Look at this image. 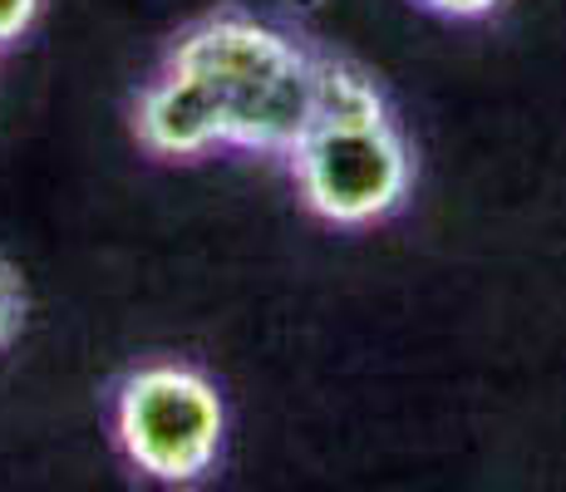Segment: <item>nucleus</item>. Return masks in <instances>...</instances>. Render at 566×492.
Wrapping results in <instances>:
<instances>
[{"mask_svg":"<svg viewBox=\"0 0 566 492\" xmlns=\"http://www.w3.org/2000/svg\"><path fill=\"white\" fill-rule=\"evenodd\" d=\"M168 70L202 80L227 108V148L286 158L315 124L311 45L252 10H212L178 30Z\"/></svg>","mask_w":566,"mask_h":492,"instance_id":"nucleus-1","label":"nucleus"},{"mask_svg":"<svg viewBox=\"0 0 566 492\" xmlns=\"http://www.w3.org/2000/svg\"><path fill=\"white\" fill-rule=\"evenodd\" d=\"M114 443L148 483H202L222 463L227 404L202 369L182 359H154L124 375L114 394Z\"/></svg>","mask_w":566,"mask_h":492,"instance_id":"nucleus-2","label":"nucleus"},{"mask_svg":"<svg viewBox=\"0 0 566 492\" xmlns=\"http://www.w3.org/2000/svg\"><path fill=\"white\" fill-rule=\"evenodd\" d=\"M296 192L331 227H375L395 217L409 197L413 158L395 118L375 124H311L286 153Z\"/></svg>","mask_w":566,"mask_h":492,"instance_id":"nucleus-3","label":"nucleus"},{"mask_svg":"<svg viewBox=\"0 0 566 492\" xmlns=\"http://www.w3.org/2000/svg\"><path fill=\"white\" fill-rule=\"evenodd\" d=\"M134 138L154 158H202L212 148H227V108L202 80L163 64L138 90Z\"/></svg>","mask_w":566,"mask_h":492,"instance_id":"nucleus-4","label":"nucleus"},{"mask_svg":"<svg viewBox=\"0 0 566 492\" xmlns=\"http://www.w3.org/2000/svg\"><path fill=\"white\" fill-rule=\"evenodd\" d=\"M311 84H315V124H375V118H389L379 84L360 64L340 60L331 50H311Z\"/></svg>","mask_w":566,"mask_h":492,"instance_id":"nucleus-5","label":"nucleus"},{"mask_svg":"<svg viewBox=\"0 0 566 492\" xmlns=\"http://www.w3.org/2000/svg\"><path fill=\"white\" fill-rule=\"evenodd\" d=\"M20 325H25V286H20V271L0 257V349L15 345Z\"/></svg>","mask_w":566,"mask_h":492,"instance_id":"nucleus-6","label":"nucleus"},{"mask_svg":"<svg viewBox=\"0 0 566 492\" xmlns=\"http://www.w3.org/2000/svg\"><path fill=\"white\" fill-rule=\"evenodd\" d=\"M40 6H45V0H0V50L20 45V40L35 30Z\"/></svg>","mask_w":566,"mask_h":492,"instance_id":"nucleus-7","label":"nucleus"},{"mask_svg":"<svg viewBox=\"0 0 566 492\" xmlns=\"http://www.w3.org/2000/svg\"><path fill=\"white\" fill-rule=\"evenodd\" d=\"M423 10L433 15H449V20H483L493 10H503V0H419Z\"/></svg>","mask_w":566,"mask_h":492,"instance_id":"nucleus-8","label":"nucleus"}]
</instances>
